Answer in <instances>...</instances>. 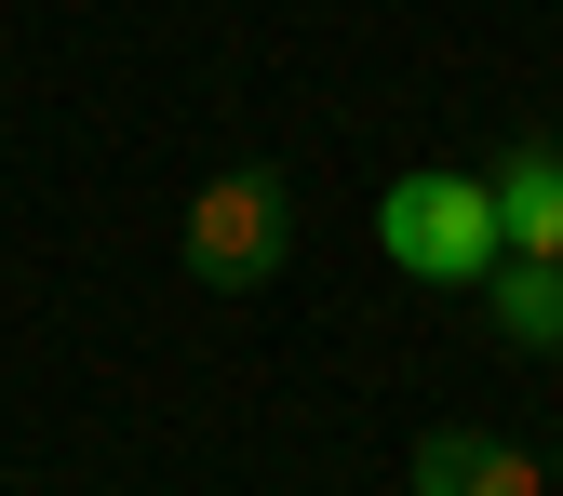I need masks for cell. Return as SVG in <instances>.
<instances>
[{
    "instance_id": "277c9868",
    "label": "cell",
    "mask_w": 563,
    "mask_h": 496,
    "mask_svg": "<svg viewBox=\"0 0 563 496\" xmlns=\"http://www.w3.org/2000/svg\"><path fill=\"white\" fill-rule=\"evenodd\" d=\"M483 188H497V242L510 255H563V134H523Z\"/></svg>"
},
{
    "instance_id": "5b68a950",
    "label": "cell",
    "mask_w": 563,
    "mask_h": 496,
    "mask_svg": "<svg viewBox=\"0 0 563 496\" xmlns=\"http://www.w3.org/2000/svg\"><path fill=\"white\" fill-rule=\"evenodd\" d=\"M470 296H483V322L510 349H563V255H497Z\"/></svg>"
},
{
    "instance_id": "3957f363",
    "label": "cell",
    "mask_w": 563,
    "mask_h": 496,
    "mask_svg": "<svg viewBox=\"0 0 563 496\" xmlns=\"http://www.w3.org/2000/svg\"><path fill=\"white\" fill-rule=\"evenodd\" d=\"M402 496H550V483H537V456L497 443V430H430V443L402 456Z\"/></svg>"
},
{
    "instance_id": "6da1fadb",
    "label": "cell",
    "mask_w": 563,
    "mask_h": 496,
    "mask_svg": "<svg viewBox=\"0 0 563 496\" xmlns=\"http://www.w3.org/2000/svg\"><path fill=\"white\" fill-rule=\"evenodd\" d=\"M376 242H389V268H402V282H443V296H470V282L510 255V242H497V188H483V175H456V162L389 175Z\"/></svg>"
},
{
    "instance_id": "7a4b0ae2",
    "label": "cell",
    "mask_w": 563,
    "mask_h": 496,
    "mask_svg": "<svg viewBox=\"0 0 563 496\" xmlns=\"http://www.w3.org/2000/svg\"><path fill=\"white\" fill-rule=\"evenodd\" d=\"M282 255H296V188H282V162L201 175V201H188V282L201 296H255V282H282Z\"/></svg>"
}]
</instances>
